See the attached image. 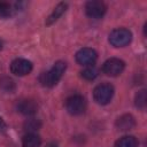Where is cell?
Masks as SVG:
<instances>
[{
  "label": "cell",
  "mask_w": 147,
  "mask_h": 147,
  "mask_svg": "<svg viewBox=\"0 0 147 147\" xmlns=\"http://www.w3.org/2000/svg\"><path fill=\"white\" fill-rule=\"evenodd\" d=\"M125 63L117 59V57H111L109 60H107L103 65H102V71L107 75V76H111V77H116L118 75H121L124 70Z\"/></svg>",
  "instance_id": "5b68a950"
},
{
  "label": "cell",
  "mask_w": 147,
  "mask_h": 147,
  "mask_svg": "<svg viewBox=\"0 0 147 147\" xmlns=\"http://www.w3.org/2000/svg\"><path fill=\"white\" fill-rule=\"evenodd\" d=\"M115 147H138V140L133 136H124L115 142Z\"/></svg>",
  "instance_id": "4fadbf2b"
},
{
  "label": "cell",
  "mask_w": 147,
  "mask_h": 147,
  "mask_svg": "<svg viewBox=\"0 0 147 147\" xmlns=\"http://www.w3.org/2000/svg\"><path fill=\"white\" fill-rule=\"evenodd\" d=\"M136 106L140 109H144L146 106V91L141 90L136 95Z\"/></svg>",
  "instance_id": "e0dca14e"
},
{
  "label": "cell",
  "mask_w": 147,
  "mask_h": 147,
  "mask_svg": "<svg viewBox=\"0 0 147 147\" xmlns=\"http://www.w3.org/2000/svg\"><path fill=\"white\" fill-rule=\"evenodd\" d=\"M32 70V63L25 59H16L10 64V71L15 76H25Z\"/></svg>",
  "instance_id": "52a82bcc"
},
{
  "label": "cell",
  "mask_w": 147,
  "mask_h": 147,
  "mask_svg": "<svg viewBox=\"0 0 147 147\" xmlns=\"http://www.w3.org/2000/svg\"><path fill=\"white\" fill-rule=\"evenodd\" d=\"M67 7H68V3H65V2H60V3L54 8V10L51 13V15L47 17L46 24H47V25H51V24H53L54 22H56V21L62 16V14L67 10Z\"/></svg>",
  "instance_id": "8fae6325"
},
{
  "label": "cell",
  "mask_w": 147,
  "mask_h": 147,
  "mask_svg": "<svg viewBox=\"0 0 147 147\" xmlns=\"http://www.w3.org/2000/svg\"><path fill=\"white\" fill-rule=\"evenodd\" d=\"M136 125V121L133 118L132 115H129V114H125V115H122L121 117L117 118L116 121V127L121 131H127V130H131L133 129Z\"/></svg>",
  "instance_id": "30bf717a"
},
{
  "label": "cell",
  "mask_w": 147,
  "mask_h": 147,
  "mask_svg": "<svg viewBox=\"0 0 147 147\" xmlns=\"http://www.w3.org/2000/svg\"><path fill=\"white\" fill-rule=\"evenodd\" d=\"M0 87L2 88V90H5V91H13L14 88H15V84H14V82H13V79H10V78H8V77H2L1 79H0Z\"/></svg>",
  "instance_id": "ac0fdd59"
},
{
  "label": "cell",
  "mask_w": 147,
  "mask_h": 147,
  "mask_svg": "<svg viewBox=\"0 0 147 147\" xmlns=\"http://www.w3.org/2000/svg\"><path fill=\"white\" fill-rule=\"evenodd\" d=\"M41 144V139L36 133H26L22 139L23 147H39Z\"/></svg>",
  "instance_id": "7c38bea8"
},
{
  "label": "cell",
  "mask_w": 147,
  "mask_h": 147,
  "mask_svg": "<svg viewBox=\"0 0 147 147\" xmlns=\"http://www.w3.org/2000/svg\"><path fill=\"white\" fill-rule=\"evenodd\" d=\"M46 147H57V146H56L55 144H48V145H47Z\"/></svg>",
  "instance_id": "ffe728a7"
},
{
  "label": "cell",
  "mask_w": 147,
  "mask_h": 147,
  "mask_svg": "<svg viewBox=\"0 0 147 147\" xmlns=\"http://www.w3.org/2000/svg\"><path fill=\"white\" fill-rule=\"evenodd\" d=\"M67 64L63 61H57L54 63V65L46 72L41 74L39 80L44 86L52 87L59 83V80L62 78L64 71H65Z\"/></svg>",
  "instance_id": "6da1fadb"
},
{
  "label": "cell",
  "mask_w": 147,
  "mask_h": 147,
  "mask_svg": "<svg viewBox=\"0 0 147 147\" xmlns=\"http://www.w3.org/2000/svg\"><path fill=\"white\" fill-rule=\"evenodd\" d=\"M14 13V9L11 5L7 1H0V17L1 18H7L10 17Z\"/></svg>",
  "instance_id": "5bb4252c"
},
{
  "label": "cell",
  "mask_w": 147,
  "mask_h": 147,
  "mask_svg": "<svg viewBox=\"0 0 147 147\" xmlns=\"http://www.w3.org/2000/svg\"><path fill=\"white\" fill-rule=\"evenodd\" d=\"M41 126V123L36 119V118H31V119H28L25 123H24V129L25 131H28L29 133H34V131L39 130Z\"/></svg>",
  "instance_id": "9a60e30c"
},
{
  "label": "cell",
  "mask_w": 147,
  "mask_h": 147,
  "mask_svg": "<svg viewBox=\"0 0 147 147\" xmlns=\"http://www.w3.org/2000/svg\"><path fill=\"white\" fill-rule=\"evenodd\" d=\"M5 127V122H3V119L0 117V129H3Z\"/></svg>",
  "instance_id": "d6986e66"
},
{
  "label": "cell",
  "mask_w": 147,
  "mask_h": 147,
  "mask_svg": "<svg viewBox=\"0 0 147 147\" xmlns=\"http://www.w3.org/2000/svg\"><path fill=\"white\" fill-rule=\"evenodd\" d=\"M132 33L130 30L119 28L115 29L109 34V42L115 47H124L131 42Z\"/></svg>",
  "instance_id": "7a4b0ae2"
},
{
  "label": "cell",
  "mask_w": 147,
  "mask_h": 147,
  "mask_svg": "<svg viewBox=\"0 0 147 147\" xmlns=\"http://www.w3.org/2000/svg\"><path fill=\"white\" fill-rule=\"evenodd\" d=\"M114 95V87L108 83L99 84L93 90V98L99 105H107Z\"/></svg>",
  "instance_id": "3957f363"
},
{
  "label": "cell",
  "mask_w": 147,
  "mask_h": 147,
  "mask_svg": "<svg viewBox=\"0 0 147 147\" xmlns=\"http://www.w3.org/2000/svg\"><path fill=\"white\" fill-rule=\"evenodd\" d=\"M106 10H107V7H106L105 2H102V1L92 0V1L86 2V5H85V13L87 16H90L92 18H99V17L103 16Z\"/></svg>",
  "instance_id": "8992f818"
},
{
  "label": "cell",
  "mask_w": 147,
  "mask_h": 147,
  "mask_svg": "<svg viewBox=\"0 0 147 147\" xmlns=\"http://www.w3.org/2000/svg\"><path fill=\"white\" fill-rule=\"evenodd\" d=\"M37 109H38V106L37 103L33 101V100H22L18 102L17 105V110L23 114V115H26V116H30V115H33L37 113Z\"/></svg>",
  "instance_id": "9c48e42d"
},
{
  "label": "cell",
  "mask_w": 147,
  "mask_h": 147,
  "mask_svg": "<svg viewBox=\"0 0 147 147\" xmlns=\"http://www.w3.org/2000/svg\"><path fill=\"white\" fill-rule=\"evenodd\" d=\"M98 54L94 49L85 47L76 53V61L82 65H91L96 61Z\"/></svg>",
  "instance_id": "ba28073f"
},
{
  "label": "cell",
  "mask_w": 147,
  "mask_h": 147,
  "mask_svg": "<svg viewBox=\"0 0 147 147\" xmlns=\"http://www.w3.org/2000/svg\"><path fill=\"white\" fill-rule=\"evenodd\" d=\"M1 47H2V42H1V40H0V49H1Z\"/></svg>",
  "instance_id": "44dd1931"
},
{
  "label": "cell",
  "mask_w": 147,
  "mask_h": 147,
  "mask_svg": "<svg viewBox=\"0 0 147 147\" xmlns=\"http://www.w3.org/2000/svg\"><path fill=\"white\" fill-rule=\"evenodd\" d=\"M98 76V69L95 67H88V68H85L83 71H82V77L87 79V80H92L94 79L95 77Z\"/></svg>",
  "instance_id": "2e32d148"
},
{
  "label": "cell",
  "mask_w": 147,
  "mask_h": 147,
  "mask_svg": "<svg viewBox=\"0 0 147 147\" xmlns=\"http://www.w3.org/2000/svg\"><path fill=\"white\" fill-rule=\"evenodd\" d=\"M65 108L71 115H82L86 109L85 99L79 94H74L65 100Z\"/></svg>",
  "instance_id": "277c9868"
}]
</instances>
